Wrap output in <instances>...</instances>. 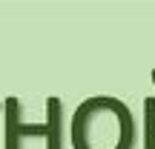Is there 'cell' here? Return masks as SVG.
<instances>
[{
	"label": "cell",
	"mask_w": 155,
	"mask_h": 149,
	"mask_svg": "<svg viewBox=\"0 0 155 149\" xmlns=\"http://www.w3.org/2000/svg\"><path fill=\"white\" fill-rule=\"evenodd\" d=\"M69 141L72 149H132L135 118L121 98L95 95L75 109Z\"/></svg>",
	"instance_id": "cell-1"
},
{
	"label": "cell",
	"mask_w": 155,
	"mask_h": 149,
	"mask_svg": "<svg viewBox=\"0 0 155 149\" xmlns=\"http://www.w3.org/2000/svg\"><path fill=\"white\" fill-rule=\"evenodd\" d=\"M6 118V149H23V138H46V123H23L20 121V100L12 95L3 100Z\"/></svg>",
	"instance_id": "cell-2"
},
{
	"label": "cell",
	"mask_w": 155,
	"mask_h": 149,
	"mask_svg": "<svg viewBox=\"0 0 155 149\" xmlns=\"http://www.w3.org/2000/svg\"><path fill=\"white\" fill-rule=\"evenodd\" d=\"M46 149H63V103L61 98H46Z\"/></svg>",
	"instance_id": "cell-3"
},
{
	"label": "cell",
	"mask_w": 155,
	"mask_h": 149,
	"mask_svg": "<svg viewBox=\"0 0 155 149\" xmlns=\"http://www.w3.org/2000/svg\"><path fill=\"white\" fill-rule=\"evenodd\" d=\"M150 77H152V83H155V69H152V72H150Z\"/></svg>",
	"instance_id": "cell-4"
},
{
	"label": "cell",
	"mask_w": 155,
	"mask_h": 149,
	"mask_svg": "<svg viewBox=\"0 0 155 149\" xmlns=\"http://www.w3.org/2000/svg\"><path fill=\"white\" fill-rule=\"evenodd\" d=\"M144 149H155V141H152V144H150V146H144Z\"/></svg>",
	"instance_id": "cell-5"
},
{
	"label": "cell",
	"mask_w": 155,
	"mask_h": 149,
	"mask_svg": "<svg viewBox=\"0 0 155 149\" xmlns=\"http://www.w3.org/2000/svg\"><path fill=\"white\" fill-rule=\"evenodd\" d=\"M0 109H3V100H0Z\"/></svg>",
	"instance_id": "cell-6"
}]
</instances>
